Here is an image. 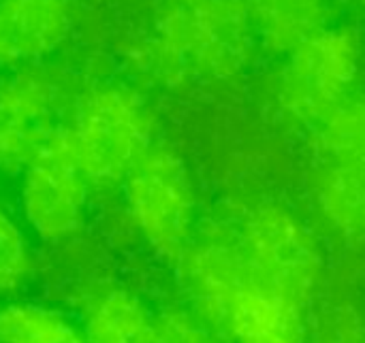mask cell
<instances>
[{"mask_svg":"<svg viewBox=\"0 0 365 343\" xmlns=\"http://www.w3.org/2000/svg\"><path fill=\"white\" fill-rule=\"evenodd\" d=\"M319 145L331 162H365V96H349L319 122Z\"/></svg>","mask_w":365,"mask_h":343,"instance_id":"obj_15","label":"cell"},{"mask_svg":"<svg viewBox=\"0 0 365 343\" xmlns=\"http://www.w3.org/2000/svg\"><path fill=\"white\" fill-rule=\"evenodd\" d=\"M126 207L141 237L165 258H184L195 226V192L182 160L152 145L124 179Z\"/></svg>","mask_w":365,"mask_h":343,"instance_id":"obj_3","label":"cell"},{"mask_svg":"<svg viewBox=\"0 0 365 343\" xmlns=\"http://www.w3.org/2000/svg\"><path fill=\"white\" fill-rule=\"evenodd\" d=\"M259 280L302 303L319 278V250L306 226L287 209L259 205L250 209L235 237Z\"/></svg>","mask_w":365,"mask_h":343,"instance_id":"obj_5","label":"cell"},{"mask_svg":"<svg viewBox=\"0 0 365 343\" xmlns=\"http://www.w3.org/2000/svg\"><path fill=\"white\" fill-rule=\"evenodd\" d=\"M250 41L244 0H165L137 62L165 83L229 79L248 62Z\"/></svg>","mask_w":365,"mask_h":343,"instance_id":"obj_1","label":"cell"},{"mask_svg":"<svg viewBox=\"0 0 365 343\" xmlns=\"http://www.w3.org/2000/svg\"><path fill=\"white\" fill-rule=\"evenodd\" d=\"M184 273L197 310L218 329L231 299L252 275V269L235 239H207L188 248Z\"/></svg>","mask_w":365,"mask_h":343,"instance_id":"obj_10","label":"cell"},{"mask_svg":"<svg viewBox=\"0 0 365 343\" xmlns=\"http://www.w3.org/2000/svg\"><path fill=\"white\" fill-rule=\"evenodd\" d=\"M90 179L75 154L68 128L24 167L21 211L30 228L43 239L58 241L79 231L86 216Z\"/></svg>","mask_w":365,"mask_h":343,"instance_id":"obj_6","label":"cell"},{"mask_svg":"<svg viewBox=\"0 0 365 343\" xmlns=\"http://www.w3.org/2000/svg\"><path fill=\"white\" fill-rule=\"evenodd\" d=\"M30 271V250L19 224L0 207V292L15 290Z\"/></svg>","mask_w":365,"mask_h":343,"instance_id":"obj_16","label":"cell"},{"mask_svg":"<svg viewBox=\"0 0 365 343\" xmlns=\"http://www.w3.org/2000/svg\"><path fill=\"white\" fill-rule=\"evenodd\" d=\"M83 335L88 343H160L158 322L124 290H109L94 301Z\"/></svg>","mask_w":365,"mask_h":343,"instance_id":"obj_12","label":"cell"},{"mask_svg":"<svg viewBox=\"0 0 365 343\" xmlns=\"http://www.w3.org/2000/svg\"><path fill=\"white\" fill-rule=\"evenodd\" d=\"M317 199L327 222L346 237H365V162H331Z\"/></svg>","mask_w":365,"mask_h":343,"instance_id":"obj_13","label":"cell"},{"mask_svg":"<svg viewBox=\"0 0 365 343\" xmlns=\"http://www.w3.org/2000/svg\"><path fill=\"white\" fill-rule=\"evenodd\" d=\"M0 343H88V339L60 314L17 303L0 310Z\"/></svg>","mask_w":365,"mask_h":343,"instance_id":"obj_14","label":"cell"},{"mask_svg":"<svg viewBox=\"0 0 365 343\" xmlns=\"http://www.w3.org/2000/svg\"><path fill=\"white\" fill-rule=\"evenodd\" d=\"M299 305L252 271L231 299L218 329L235 343H302Z\"/></svg>","mask_w":365,"mask_h":343,"instance_id":"obj_8","label":"cell"},{"mask_svg":"<svg viewBox=\"0 0 365 343\" xmlns=\"http://www.w3.org/2000/svg\"><path fill=\"white\" fill-rule=\"evenodd\" d=\"M160 343H218L197 320L182 312H169L158 320Z\"/></svg>","mask_w":365,"mask_h":343,"instance_id":"obj_17","label":"cell"},{"mask_svg":"<svg viewBox=\"0 0 365 343\" xmlns=\"http://www.w3.org/2000/svg\"><path fill=\"white\" fill-rule=\"evenodd\" d=\"M252 30L274 51H291L323 30L325 0H246Z\"/></svg>","mask_w":365,"mask_h":343,"instance_id":"obj_11","label":"cell"},{"mask_svg":"<svg viewBox=\"0 0 365 343\" xmlns=\"http://www.w3.org/2000/svg\"><path fill=\"white\" fill-rule=\"evenodd\" d=\"M62 88L47 70L24 66L0 81V167L24 169L62 128Z\"/></svg>","mask_w":365,"mask_h":343,"instance_id":"obj_7","label":"cell"},{"mask_svg":"<svg viewBox=\"0 0 365 343\" xmlns=\"http://www.w3.org/2000/svg\"><path fill=\"white\" fill-rule=\"evenodd\" d=\"M66 128L94 186L124 184L152 147L150 113L143 100L124 85H98L86 92Z\"/></svg>","mask_w":365,"mask_h":343,"instance_id":"obj_2","label":"cell"},{"mask_svg":"<svg viewBox=\"0 0 365 343\" xmlns=\"http://www.w3.org/2000/svg\"><path fill=\"white\" fill-rule=\"evenodd\" d=\"M68 28V0H0V64H34L66 38Z\"/></svg>","mask_w":365,"mask_h":343,"instance_id":"obj_9","label":"cell"},{"mask_svg":"<svg viewBox=\"0 0 365 343\" xmlns=\"http://www.w3.org/2000/svg\"><path fill=\"white\" fill-rule=\"evenodd\" d=\"M357 64V41L349 30H319L289 51L278 79L282 111L297 122L319 124L351 96Z\"/></svg>","mask_w":365,"mask_h":343,"instance_id":"obj_4","label":"cell"}]
</instances>
